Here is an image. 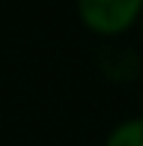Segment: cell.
<instances>
[{"label":"cell","instance_id":"6da1fadb","mask_svg":"<svg viewBox=\"0 0 143 146\" xmlns=\"http://www.w3.org/2000/svg\"><path fill=\"white\" fill-rule=\"evenodd\" d=\"M140 12L137 0H83L81 3V15L93 30L101 33H116L125 30L134 21V15Z\"/></svg>","mask_w":143,"mask_h":146},{"label":"cell","instance_id":"7a4b0ae2","mask_svg":"<svg viewBox=\"0 0 143 146\" xmlns=\"http://www.w3.org/2000/svg\"><path fill=\"white\" fill-rule=\"evenodd\" d=\"M107 146H143V119L119 125V128L110 134Z\"/></svg>","mask_w":143,"mask_h":146}]
</instances>
